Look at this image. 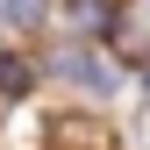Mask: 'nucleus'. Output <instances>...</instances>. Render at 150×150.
Wrapping results in <instances>:
<instances>
[{
    "instance_id": "f257e3e1",
    "label": "nucleus",
    "mask_w": 150,
    "mask_h": 150,
    "mask_svg": "<svg viewBox=\"0 0 150 150\" xmlns=\"http://www.w3.org/2000/svg\"><path fill=\"white\" fill-rule=\"evenodd\" d=\"M57 71H64L71 86H86V93H115V71L93 57V50H79V43H71V50H57Z\"/></svg>"
},
{
    "instance_id": "f03ea898",
    "label": "nucleus",
    "mask_w": 150,
    "mask_h": 150,
    "mask_svg": "<svg viewBox=\"0 0 150 150\" xmlns=\"http://www.w3.org/2000/svg\"><path fill=\"white\" fill-rule=\"evenodd\" d=\"M64 22L79 29V36H115V29H122V14L107 7V0H64Z\"/></svg>"
},
{
    "instance_id": "7ed1b4c3",
    "label": "nucleus",
    "mask_w": 150,
    "mask_h": 150,
    "mask_svg": "<svg viewBox=\"0 0 150 150\" xmlns=\"http://www.w3.org/2000/svg\"><path fill=\"white\" fill-rule=\"evenodd\" d=\"M0 93H7V100H22V93H29V64L7 57V50H0Z\"/></svg>"
},
{
    "instance_id": "20e7f679",
    "label": "nucleus",
    "mask_w": 150,
    "mask_h": 150,
    "mask_svg": "<svg viewBox=\"0 0 150 150\" xmlns=\"http://www.w3.org/2000/svg\"><path fill=\"white\" fill-rule=\"evenodd\" d=\"M0 22H14V29H36V22H43V0H0Z\"/></svg>"
},
{
    "instance_id": "39448f33",
    "label": "nucleus",
    "mask_w": 150,
    "mask_h": 150,
    "mask_svg": "<svg viewBox=\"0 0 150 150\" xmlns=\"http://www.w3.org/2000/svg\"><path fill=\"white\" fill-rule=\"evenodd\" d=\"M143 79H150V71H143Z\"/></svg>"
}]
</instances>
